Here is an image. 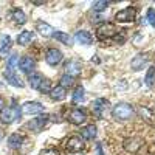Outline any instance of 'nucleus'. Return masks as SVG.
Listing matches in <instances>:
<instances>
[{"label":"nucleus","mask_w":155,"mask_h":155,"mask_svg":"<svg viewBox=\"0 0 155 155\" xmlns=\"http://www.w3.org/2000/svg\"><path fill=\"white\" fill-rule=\"evenodd\" d=\"M135 113V109L129 102H118L112 107V116L116 121H127L130 120Z\"/></svg>","instance_id":"obj_1"},{"label":"nucleus","mask_w":155,"mask_h":155,"mask_svg":"<svg viewBox=\"0 0 155 155\" xmlns=\"http://www.w3.org/2000/svg\"><path fill=\"white\" fill-rule=\"evenodd\" d=\"M22 116V109L16 104V101L11 104V107H5L2 112H0V121H2L3 124H11L14 123L16 120H20Z\"/></svg>","instance_id":"obj_2"},{"label":"nucleus","mask_w":155,"mask_h":155,"mask_svg":"<svg viewBox=\"0 0 155 155\" xmlns=\"http://www.w3.org/2000/svg\"><path fill=\"white\" fill-rule=\"evenodd\" d=\"M144 146V140L141 138V137H127V138H124V141H123V147H124V150L126 152H129V153H138L140 150H141V147Z\"/></svg>","instance_id":"obj_3"},{"label":"nucleus","mask_w":155,"mask_h":155,"mask_svg":"<svg viewBox=\"0 0 155 155\" xmlns=\"http://www.w3.org/2000/svg\"><path fill=\"white\" fill-rule=\"evenodd\" d=\"M116 34H118V28H116L113 23H110V22H102L96 28V37L99 39V41L115 37Z\"/></svg>","instance_id":"obj_4"},{"label":"nucleus","mask_w":155,"mask_h":155,"mask_svg":"<svg viewBox=\"0 0 155 155\" xmlns=\"http://www.w3.org/2000/svg\"><path fill=\"white\" fill-rule=\"evenodd\" d=\"M137 19V9L134 6H127L115 14V20L118 23H132Z\"/></svg>","instance_id":"obj_5"},{"label":"nucleus","mask_w":155,"mask_h":155,"mask_svg":"<svg viewBox=\"0 0 155 155\" xmlns=\"http://www.w3.org/2000/svg\"><path fill=\"white\" fill-rule=\"evenodd\" d=\"M109 107H110V102L104 98H98L92 102V110H93V115L96 118L102 120L106 116V113L109 112Z\"/></svg>","instance_id":"obj_6"},{"label":"nucleus","mask_w":155,"mask_h":155,"mask_svg":"<svg viewBox=\"0 0 155 155\" xmlns=\"http://www.w3.org/2000/svg\"><path fill=\"white\" fill-rule=\"evenodd\" d=\"M22 113L25 115H42L45 112V107L42 102H37V101H27L22 104Z\"/></svg>","instance_id":"obj_7"},{"label":"nucleus","mask_w":155,"mask_h":155,"mask_svg":"<svg viewBox=\"0 0 155 155\" xmlns=\"http://www.w3.org/2000/svg\"><path fill=\"white\" fill-rule=\"evenodd\" d=\"M67 120L74 124V126H81L87 121V112L81 107H76V109H71L70 113L67 115Z\"/></svg>","instance_id":"obj_8"},{"label":"nucleus","mask_w":155,"mask_h":155,"mask_svg":"<svg viewBox=\"0 0 155 155\" xmlns=\"http://www.w3.org/2000/svg\"><path fill=\"white\" fill-rule=\"evenodd\" d=\"M64 59V54L62 51L58 50V48H48L47 53H45V62L48 64L50 67H58L59 64L62 62Z\"/></svg>","instance_id":"obj_9"},{"label":"nucleus","mask_w":155,"mask_h":155,"mask_svg":"<svg viewBox=\"0 0 155 155\" xmlns=\"http://www.w3.org/2000/svg\"><path fill=\"white\" fill-rule=\"evenodd\" d=\"M48 120H50V116L45 115V113H42V115L36 116L34 120L28 121V123H27V129H28V130H31V132H41L42 129L47 126Z\"/></svg>","instance_id":"obj_10"},{"label":"nucleus","mask_w":155,"mask_h":155,"mask_svg":"<svg viewBox=\"0 0 155 155\" xmlns=\"http://www.w3.org/2000/svg\"><path fill=\"white\" fill-rule=\"evenodd\" d=\"M17 67H19V70H20L22 73H25V74H31V73L34 71V68H36V62H34V59H33L31 56L25 54V56H22V58L19 59Z\"/></svg>","instance_id":"obj_11"},{"label":"nucleus","mask_w":155,"mask_h":155,"mask_svg":"<svg viewBox=\"0 0 155 155\" xmlns=\"http://www.w3.org/2000/svg\"><path fill=\"white\" fill-rule=\"evenodd\" d=\"M65 149L68 152H81L84 149V140L79 135H71L65 143Z\"/></svg>","instance_id":"obj_12"},{"label":"nucleus","mask_w":155,"mask_h":155,"mask_svg":"<svg viewBox=\"0 0 155 155\" xmlns=\"http://www.w3.org/2000/svg\"><path fill=\"white\" fill-rule=\"evenodd\" d=\"M147 61H149V56L146 53H140L137 56L132 58L130 61V68L134 71H140V70H143L146 65H147Z\"/></svg>","instance_id":"obj_13"},{"label":"nucleus","mask_w":155,"mask_h":155,"mask_svg":"<svg viewBox=\"0 0 155 155\" xmlns=\"http://www.w3.org/2000/svg\"><path fill=\"white\" fill-rule=\"evenodd\" d=\"M73 41L78 42L79 45H92L93 44V36L90 34L88 31H85V30H79V31H76V34L73 36Z\"/></svg>","instance_id":"obj_14"},{"label":"nucleus","mask_w":155,"mask_h":155,"mask_svg":"<svg viewBox=\"0 0 155 155\" xmlns=\"http://www.w3.org/2000/svg\"><path fill=\"white\" fill-rule=\"evenodd\" d=\"M81 70H82V64H81L79 61L70 59V61L65 62V74L74 78V76H78V74L81 73Z\"/></svg>","instance_id":"obj_15"},{"label":"nucleus","mask_w":155,"mask_h":155,"mask_svg":"<svg viewBox=\"0 0 155 155\" xmlns=\"http://www.w3.org/2000/svg\"><path fill=\"white\" fill-rule=\"evenodd\" d=\"M48 95H50V99H51V101L59 102V101H64V99H65V96H67V90L58 84V85H54L53 88L50 90V93H48Z\"/></svg>","instance_id":"obj_16"},{"label":"nucleus","mask_w":155,"mask_h":155,"mask_svg":"<svg viewBox=\"0 0 155 155\" xmlns=\"http://www.w3.org/2000/svg\"><path fill=\"white\" fill-rule=\"evenodd\" d=\"M36 31L42 37H53V34H54V28L51 27V25H48L47 22H42V20H39L36 23Z\"/></svg>","instance_id":"obj_17"},{"label":"nucleus","mask_w":155,"mask_h":155,"mask_svg":"<svg viewBox=\"0 0 155 155\" xmlns=\"http://www.w3.org/2000/svg\"><path fill=\"white\" fill-rule=\"evenodd\" d=\"M33 41H34V31H30V30H23L17 36V45H20V47H27Z\"/></svg>","instance_id":"obj_18"},{"label":"nucleus","mask_w":155,"mask_h":155,"mask_svg":"<svg viewBox=\"0 0 155 155\" xmlns=\"http://www.w3.org/2000/svg\"><path fill=\"white\" fill-rule=\"evenodd\" d=\"M5 79H6L8 84H11L12 87H17V88H22V87L25 85L23 81L19 78V74H16L14 71H8V70H5Z\"/></svg>","instance_id":"obj_19"},{"label":"nucleus","mask_w":155,"mask_h":155,"mask_svg":"<svg viewBox=\"0 0 155 155\" xmlns=\"http://www.w3.org/2000/svg\"><path fill=\"white\" fill-rule=\"evenodd\" d=\"M96 134H98V129H96V126L95 124H88V126H84L82 129H81V138L82 140H93L95 137H96Z\"/></svg>","instance_id":"obj_20"},{"label":"nucleus","mask_w":155,"mask_h":155,"mask_svg":"<svg viewBox=\"0 0 155 155\" xmlns=\"http://www.w3.org/2000/svg\"><path fill=\"white\" fill-rule=\"evenodd\" d=\"M53 39H56L58 42L64 44V45H67V47H73L74 41H73V37L67 33H64V31H54L53 34Z\"/></svg>","instance_id":"obj_21"},{"label":"nucleus","mask_w":155,"mask_h":155,"mask_svg":"<svg viewBox=\"0 0 155 155\" xmlns=\"http://www.w3.org/2000/svg\"><path fill=\"white\" fill-rule=\"evenodd\" d=\"M9 50H11V37L3 36L2 42H0V59H5L9 54Z\"/></svg>","instance_id":"obj_22"},{"label":"nucleus","mask_w":155,"mask_h":155,"mask_svg":"<svg viewBox=\"0 0 155 155\" xmlns=\"http://www.w3.org/2000/svg\"><path fill=\"white\" fill-rule=\"evenodd\" d=\"M23 144V135H20V134H12V135H9V138H8V146H9V149H19L20 146Z\"/></svg>","instance_id":"obj_23"},{"label":"nucleus","mask_w":155,"mask_h":155,"mask_svg":"<svg viewBox=\"0 0 155 155\" xmlns=\"http://www.w3.org/2000/svg\"><path fill=\"white\" fill-rule=\"evenodd\" d=\"M71 101L74 102V104H79V102H84V101H85V88H84L82 85L76 87V88L73 90Z\"/></svg>","instance_id":"obj_24"},{"label":"nucleus","mask_w":155,"mask_h":155,"mask_svg":"<svg viewBox=\"0 0 155 155\" xmlns=\"http://www.w3.org/2000/svg\"><path fill=\"white\" fill-rule=\"evenodd\" d=\"M11 19L14 20L17 25H25L27 23V14H25L22 9H19V8L11 11Z\"/></svg>","instance_id":"obj_25"},{"label":"nucleus","mask_w":155,"mask_h":155,"mask_svg":"<svg viewBox=\"0 0 155 155\" xmlns=\"http://www.w3.org/2000/svg\"><path fill=\"white\" fill-rule=\"evenodd\" d=\"M42 81H44V76H42L41 73H31V74L28 76V84H30V87L34 88V90H39Z\"/></svg>","instance_id":"obj_26"},{"label":"nucleus","mask_w":155,"mask_h":155,"mask_svg":"<svg viewBox=\"0 0 155 155\" xmlns=\"http://www.w3.org/2000/svg\"><path fill=\"white\" fill-rule=\"evenodd\" d=\"M138 112H140V115H141V118L146 120L147 123H153V121H155V112H153V110H150V109H147V107H140Z\"/></svg>","instance_id":"obj_27"},{"label":"nucleus","mask_w":155,"mask_h":155,"mask_svg":"<svg viewBox=\"0 0 155 155\" xmlns=\"http://www.w3.org/2000/svg\"><path fill=\"white\" fill-rule=\"evenodd\" d=\"M17 64H19V54L12 53V54L8 58V61H6V70H8V71H14L16 67H17Z\"/></svg>","instance_id":"obj_28"},{"label":"nucleus","mask_w":155,"mask_h":155,"mask_svg":"<svg viewBox=\"0 0 155 155\" xmlns=\"http://www.w3.org/2000/svg\"><path fill=\"white\" fill-rule=\"evenodd\" d=\"M144 82L149 88H152L155 85V67H149V70L146 73V78H144Z\"/></svg>","instance_id":"obj_29"},{"label":"nucleus","mask_w":155,"mask_h":155,"mask_svg":"<svg viewBox=\"0 0 155 155\" xmlns=\"http://www.w3.org/2000/svg\"><path fill=\"white\" fill-rule=\"evenodd\" d=\"M73 84H74V78L73 76H68V74H62V78H61V82H59V85L61 87H64V88H68V87H73Z\"/></svg>","instance_id":"obj_30"},{"label":"nucleus","mask_w":155,"mask_h":155,"mask_svg":"<svg viewBox=\"0 0 155 155\" xmlns=\"http://www.w3.org/2000/svg\"><path fill=\"white\" fill-rule=\"evenodd\" d=\"M53 88V85H51V81L50 79H47V78H44V81H42V84H41V87H39V92L41 93H50V90Z\"/></svg>","instance_id":"obj_31"},{"label":"nucleus","mask_w":155,"mask_h":155,"mask_svg":"<svg viewBox=\"0 0 155 155\" xmlns=\"http://www.w3.org/2000/svg\"><path fill=\"white\" fill-rule=\"evenodd\" d=\"M107 6H109V3L106 2V0H99V2H95V3L92 5V9H93L95 12H102Z\"/></svg>","instance_id":"obj_32"},{"label":"nucleus","mask_w":155,"mask_h":155,"mask_svg":"<svg viewBox=\"0 0 155 155\" xmlns=\"http://www.w3.org/2000/svg\"><path fill=\"white\" fill-rule=\"evenodd\" d=\"M39 155H61V152L54 147H47V149H42L39 152Z\"/></svg>","instance_id":"obj_33"},{"label":"nucleus","mask_w":155,"mask_h":155,"mask_svg":"<svg viewBox=\"0 0 155 155\" xmlns=\"http://www.w3.org/2000/svg\"><path fill=\"white\" fill-rule=\"evenodd\" d=\"M147 22L155 28V8H149L147 9Z\"/></svg>","instance_id":"obj_34"},{"label":"nucleus","mask_w":155,"mask_h":155,"mask_svg":"<svg viewBox=\"0 0 155 155\" xmlns=\"http://www.w3.org/2000/svg\"><path fill=\"white\" fill-rule=\"evenodd\" d=\"M5 109V99L2 98V96H0V112H2Z\"/></svg>","instance_id":"obj_35"},{"label":"nucleus","mask_w":155,"mask_h":155,"mask_svg":"<svg viewBox=\"0 0 155 155\" xmlns=\"http://www.w3.org/2000/svg\"><path fill=\"white\" fill-rule=\"evenodd\" d=\"M96 149H98V155H104V150H102V147H101L99 143L96 144Z\"/></svg>","instance_id":"obj_36"},{"label":"nucleus","mask_w":155,"mask_h":155,"mask_svg":"<svg viewBox=\"0 0 155 155\" xmlns=\"http://www.w3.org/2000/svg\"><path fill=\"white\" fill-rule=\"evenodd\" d=\"M3 138H5V134H3V130H2V129H0V143L3 141Z\"/></svg>","instance_id":"obj_37"},{"label":"nucleus","mask_w":155,"mask_h":155,"mask_svg":"<svg viewBox=\"0 0 155 155\" xmlns=\"http://www.w3.org/2000/svg\"><path fill=\"white\" fill-rule=\"evenodd\" d=\"M0 85H2V84H0Z\"/></svg>","instance_id":"obj_38"}]
</instances>
